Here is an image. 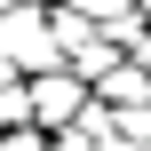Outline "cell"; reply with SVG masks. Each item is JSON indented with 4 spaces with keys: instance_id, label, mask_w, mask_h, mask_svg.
Listing matches in <instances>:
<instances>
[{
    "instance_id": "1",
    "label": "cell",
    "mask_w": 151,
    "mask_h": 151,
    "mask_svg": "<svg viewBox=\"0 0 151 151\" xmlns=\"http://www.w3.org/2000/svg\"><path fill=\"white\" fill-rule=\"evenodd\" d=\"M0 56H8L16 72H48V64H64V48H56V16H48V0H16V8L0 16Z\"/></svg>"
},
{
    "instance_id": "2",
    "label": "cell",
    "mask_w": 151,
    "mask_h": 151,
    "mask_svg": "<svg viewBox=\"0 0 151 151\" xmlns=\"http://www.w3.org/2000/svg\"><path fill=\"white\" fill-rule=\"evenodd\" d=\"M88 96H96V88H88L72 64H48V72H32V127H48V135H56V127H72Z\"/></svg>"
},
{
    "instance_id": "3",
    "label": "cell",
    "mask_w": 151,
    "mask_h": 151,
    "mask_svg": "<svg viewBox=\"0 0 151 151\" xmlns=\"http://www.w3.org/2000/svg\"><path fill=\"white\" fill-rule=\"evenodd\" d=\"M96 96H104L111 111H119V104H143V96H151V72L135 64V56H119V64H111V72L96 80Z\"/></svg>"
},
{
    "instance_id": "4",
    "label": "cell",
    "mask_w": 151,
    "mask_h": 151,
    "mask_svg": "<svg viewBox=\"0 0 151 151\" xmlns=\"http://www.w3.org/2000/svg\"><path fill=\"white\" fill-rule=\"evenodd\" d=\"M119 56H127V48H119V40H104V32H88V40H80V48H72V56H64V64H72V72H80V80H88V88H96V80H104V72H111V64H119Z\"/></svg>"
},
{
    "instance_id": "5",
    "label": "cell",
    "mask_w": 151,
    "mask_h": 151,
    "mask_svg": "<svg viewBox=\"0 0 151 151\" xmlns=\"http://www.w3.org/2000/svg\"><path fill=\"white\" fill-rule=\"evenodd\" d=\"M0 151H48V127L16 119V127H0Z\"/></svg>"
},
{
    "instance_id": "6",
    "label": "cell",
    "mask_w": 151,
    "mask_h": 151,
    "mask_svg": "<svg viewBox=\"0 0 151 151\" xmlns=\"http://www.w3.org/2000/svg\"><path fill=\"white\" fill-rule=\"evenodd\" d=\"M8 8H16V0H0V16H8Z\"/></svg>"
}]
</instances>
